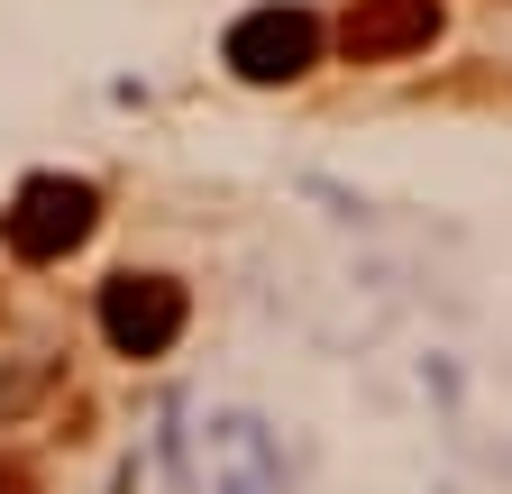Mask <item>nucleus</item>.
I'll use <instances>...</instances> for the list:
<instances>
[{
    "label": "nucleus",
    "mask_w": 512,
    "mask_h": 494,
    "mask_svg": "<svg viewBox=\"0 0 512 494\" xmlns=\"http://www.w3.org/2000/svg\"><path fill=\"white\" fill-rule=\"evenodd\" d=\"M92 229H101V193L83 174H28L19 202L0 211V238H10L19 266H64Z\"/></svg>",
    "instance_id": "1"
},
{
    "label": "nucleus",
    "mask_w": 512,
    "mask_h": 494,
    "mask_svg": "<svg viewBox=\"0 0 512 494\" xmlns=\"http://www.w3.org/2000/svg\"><path fill=\"white\" fill-rule=\"evenodd\" d=\"M183 321H192V293L174 284V275H156V266H128V275H110L101 284V339L119 348V357H165L174 339H183Z\"/></svg>",
    "instance_id": "2"
},
{
    "label": "nucleus",
    "mask_w": 512,
    "mask_h": 494,
    "mask_svg": "<svg viewBox=\"0 0 512 494\" xmlns=\"http://www.w3.org/2000/svg\"><path fill=\"white\" fill-rule=\"evenodd\" d=\"M229 74L238 83H302L320 65V19L311 10H284V0H266V10H247L229 28Z\"/></svg>",
    "instance_id": "3"
},
{
    "label": "nucleus",
    "mask_w": 512,
    "mask_h": 494,
    "mask_svg": "<svg viewBox=\"0 0 512 494\" xmlns=\"http://www.w3.org/2000/svg\"><path fill=\"white\" fill-rule=\"evenodd\" d=\"M439 0H357V10L339 19V55L348 65H403V55L439 46Z\"/></svg>",
    "instance_id": "4"
},
{
    "label": "nucleus",
    "mask_w": 512,
    "mask_h": 494,
    "mask_svg": "<svg viewBox=\"0 0 512 494\" xmlns=\"http://www.w3.org/2000/svg\"><path fill=\"white\" fill-rule=\"evenodd\" d=\"M55 385H64V357H28V366H19V376H10V385H0V421H19V412H28L37 394H55Z\"/></svg>",
    "instance_id": "5"
},
{
    "label": "nucleus",
    "mask_w": 512,
    "mask_h": 494,
    "mask_svg": "<svg viewBox=\"0 0 512 494\" xmlns=\"http://www.w3.org/2000/svg\"><path fill=\"white\" fill-rule=\"evenodd\" d=\"M0 494H46V485H37V467H28V458L0 449Z\"/></svg>",
    "instance_id": "6"
}]
</instances>
